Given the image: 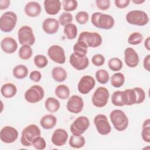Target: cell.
I'll return each mask as SVG.
<instances>
[{"label": "cell", "instance_id": "cell-45", "mask_svg": "<svg viewBox=\"0 0 150 150\" xmlns=\"http://www.w3.org/2000/svg\"><path fill=\"white\" fill-rule=\"evenodd\" d=\"M133 88L135 90V91L136 93V95H137L136 104H139L143 103L146 97V94H145L144 90L142 88L138 87H134Z\"/></svg>", "mask_w": 150, "mask_h": 150}, {"label": "cell", "instance_id": "cell-49", "mask_svg": "<svg viewBox=\"0 0 150 150\" xmlns=\"http://www.w3.org/2000/svg\"><path fill=\"white\" fill-rule=\"evenodd\" d=\"M115 6L120 9H124L127 8L129 3L130 1L129 0H115L114 1Z\"/></svg>", "mask_w": 150, "mask_h": 150}, {"label": "cell", "instance_id": "cell-38", "mask_svg": "<svg viewBox=\"0 0 150 150\" xmlns=\"http://www.w3.org/2000/svg\"><path fill=\"white\" fill-rule=\"evenodd\" d=\"M35 65L39 68L42 69L47 66L48 64V60L47 57L43 54H37L33 58Z\"/></svg>", "mask_w": 150, "mask_h": 150}, {"label": "cell", "instance_id": "cell-42", "mask_svg": "<svg viewBox=\"0 0 150 150\" xmlns=\"http://www.w3.org/2000/svg\"><path fill=\"white\" fill-rule=\"evenodd\" d=\"M32 145L38 150H43L46 147V142L43 137L38 136L33 140Z\"/></svg>", "mask_w": 150, "mask_h": 150}, {"label": "cell", "instance_id": "cell-5", "mask_svg": "<svg viewBox=\"0 0 150 150\" xmlns=\"http://www.w3.org/2000/svg\"><path fill=\"white\" fill-rule=\"evenodd\" d=\"M18 18L15 13L7 11L0 18V29L4 32H10L16 26Z\"/></svg>", "mask_w": 150, "mask_h": 150}, {"label": "cell", "instance_id": "cell-7", "mask_svg": "<svg viewBox=\"0 0 150 150\" xmlns=\"http://www.w3.org/2000/svg\"><path fill=\"white\" fill-rule=\"evenodd\" d=\"M77 40L84 42L88 47L95 48L101 45L103 39L101 36L97 32L84 31L80 34Z\"/></svg>", "mask_w": 150, "mask_h": 150}, {"label": "cell", "instance_id": "cell-32", "mask_svg": "<svg viewBox=\"0 0 150 150\" xmlns=\"http://www.w3.org/2000/svg\"><path fill=\"white\" fill-rule=\"evenodd\" d=\"M110 81L112 86L115 88H120L124 84L125 76L121 73H115L111 77Z\"/></svg>", "mask_w": 150, "mask_h": 150}, {"label": "cell", "instance_id": "cell-21", "mask_svg": "<svg viewBox=\"0 0 150 150\" xmlns=\"http://www.w3.org/2000/svg\"><path fill=\"white\" fill-rule=\"evenodd\" d=\"M45 12L50 15L57 14L61 9V2L59 0H45L44 1Z\"/></svg>", "mask_w": 150, "mask_h": 150}, {"label": "cell", "instance_id": "cell-10", "mask_svg": "<svg viewBox=\"0 0 150 150\" xmlns=\"http://www.w3.org/2000/svg\"><path fill=\"white\" fill-rule=\"evenodd\" d=\"M90 126L89 119L86 116L77 117L70 125V131L73 135H81Z\"/></svg>", "mask_w": 150, "mask_h": 150}, {"label": "cell", "instance_id": "cell-31", "mask_svg": "<svg viewBox=\"0 0 150 150\" xmlns=\"http://www.w3.org/2000/svg\"><path fill=\"white\" fill-rule=\"evenodd\" d=\"M85 138L83 136L81 135L76 136L73 135L70 137L69 141V145L71 147L76 149H79L83 147L85 145Z\"/></svg>", "mask_w": 150, "mask_h": 150}, {"label": "cell", "instance_id": "cell-23", "mask_svg": "<svg viewBox=\"0 0 150 150\" xmlns=\"http://www.w3.org/2000/svg\"><path fill=\"white\" fill-rule=\"evenodd\" d=\"M41 6L39 3L35 1H30L28 2L24 8L25 14L32 18L39 16L41 12Z\"/></svg>", "mask_w": 150, "mask_h": 150}, {"label": "cell", "instance_id": "cell-50", "mask_svg": "<svg viewBox=\"0 0 150 150\" xmlns=\"http://www.w3.org/2000/svg\"><path fill=\"white\" fill-rule=\"evenodd\" d=\"M149 63H150V54H148L146 56L143 61V66L144 68L148 71H149Z\"/></svg>", "mask_w": 150, "mask_h": 150}, {"label": "cell", "instance_id": "cell-51", "mask_svg": "<svg viewBox=\"0 0 150 150\" xmlns=\"http://www.w3.org/2000/svg\"><path fill=\"white\" fill-rule=\"evenodd\" d=\"M9 0H0V9L4 10L7 9L10 5Z\"/></svg>", "mask_w": 150, "mask_h": 150}, {"label": "cell", "instance_id": "cell-28", "mask_svg": "<svg viewBox=\"0 0 150 150\" xmlns=\"http://www.w3.org/2000/svg\"><path fill=\"white\" fill-rule=\"evenodd\" d=\"M45 108L50 112L53 113L57 112L60 107V103L59 101L54 97H48L45 103Z\"/></svg>", "mask_w": 150, "mask_h": 150}, {"label": "cell", "instance_id": "cell-43", "mask_svg": "<svg viewBox=\"0 0 150 150\" xmlns=\"http://www.w3.org/2000/svg\"><path fill=\"white\" fill-rule=\"evenodd\" d=\"M75 19L77 22L79 24L84 25L88 22L89 15L86 11H80L76 15Z\"/></svg>", "mask_w": 150, "mask_h": 150}, {"label": "cell", "instance_id": "cell-35", "mask_svg": "<svg viewBox=\"0 0 150 150\" xmlns=\"http://www.w3.org/2000/svg\"><path fill=\"white\" fill-rule=\"evenodd\" d=\"M33 54V51L31 47L29 45H22L18 52L19 57L22 60L29 59Z\"/></svg>", "mask_w": 150, "mask_h": 150}, {"label": "cell", "instance_id": "cell-22", "mask_svg": "<svg viewBox=\"0 0 150 150\" xmlns=\"http://www.w3.org/2000/svg\"><path fill=\"white\" fill-rule=\"evenodd\" d=\"M111 102L113 105L118 107L127 105L128 97L127 93L124 91H115L111 96Z\"/></svg>", "mask_w": 150, "mask_h": 150}, {"label": "cell", "instance_id": "cell-36", "mask_svg": "<svg viewBox=\"0 0 150 150\" xmlns=\"http://www.w3.org/2000/svg\"><path fill=\"white\" fill-rule=\"evenodd\" d=\"M96 78L98 83L102 84H106L110 80L108 71L104 69H100L96 72Z\"/></svg>", "mask_w": 150, "mask_h": 150}, {"label": "cell", "instance_id": "cell-2", "mask_svg": "<svg viewBox=\"0 0 150 150\" xmlns=\"http://www.w3.org/2000/svg\"><path fill=\"white\" fill-rule=\"evenodd\" d=\"M110 118L114 128L118 131L125 130L128 126V118L121 110H114L110 114Z\"/></svg>", "mask_w": 150, "mask_h": 150}, {"label": "cell", "instance_id": "cell-33", "mask_svg": "<svg viewBox=\"0 0 150 150\" xmlns=\"http://www.w3.org/2000/svg\"><path fill=\"white\" fill-rule=\"evenodd\" d=\"M63 31L66 38L69 40H73L77 37V26L73 23H69L66 25Z\"/></svg>", "mask_w": 150, "mask_h": 150}, {"label": "cell", "instance_id": "cell-11", "mask_svg": "<svg viewBox=\"0 0 150 150\" xmlns=\"http://www.w3.org/2000/svg\"><path fill=\"white\" fill-rule=\"evenodd\" d=\"M94 124L97 132L102 135H107L111 132V127L105 115L100 114L94 118Z\"/></svg>", "mask_w": 150, "mask_h": 150}, {"label": "cell", "instance_id": "cell-52", "mask_svg": "<svg viewBox=\"0 0 150 150\" xmlns=\"http://www.w3.org/2000/svg\"><path fill=\"white\" fill-rule=\"evenodd\" d=\"M144 46L147 50L148 51L150 50V38L149 37H148L145 39L144 42Z\"/></svg>", "mask_w": 150, "mask_h": 150}, {"label": "cell", "instance_id": "cell-25", "mask_svg": "<svg viewBox=\"0 0 150 150\" xmlns=\"http://www.w3.org/2000/svg\"><path fill=\"white\" fill-rule=\"evenodd\" d=\"M1 93L2 96L5 98H12L14 97L17 93L16 86L11 83H5L1 87Z\"/></svg>", "mask_w": 150, "mask_h": 150}, {"label": "cell", "instance_id": "cell-41", "mask_svg": "<svg viewBox=\"0 0 150 150\" xmlns=\"http://www.w3.org/2000/svg\"><path fill=\"white\" fill-rule=\"evenodd\" d=\"M73 20V17L71 13L67 12H63L59 17V22L61 26H65L66 25L71 23Z\"/></svg>", "mask_w": 150, "mask_h": 150}, {"label": "cell", "instance_id": "cell-15", "mask_svg": "<svg viewBox=\"0 0 150 150\" xmlns=\"http://www.w3.org/2000/svg\"><path fill=\"white\" fill-rule=\"evenodd\" d=\"M84 107V101L83 98L77 96L73 95L69 98L66 108L67 110L73 114H79L82 111Z\"/></svg>", "mask_w": 150, "mask_h": 150}, {"label": "cell", "instance_id": "cell-30", "mask_svg": "<svg viewBox=\"0 0 150 150\" xmlns=\"http://www.w3.org/2000/svg\"><path fill=\"white\" fill-rule=\"evenodd\" d=\"M56 96L61 100H66L69 98L70 96V89L64 84L58 85L54 90Z\"/></svg>", "mask_w": 150, "mask_h": 150}, {"label": "cell", "instance_id": "cell-19", "mask_svg": "<svg viewBox=\"0 0 150 150\" xmlns=\"http://www.w3.org/2000/svg\"><path fill=\"white\" fill-rule=\"evenodd\" d=\"M59 22L55 18H48L45 19L42 23V28L47 34L56 33L59 28Z\"/></svg>", "mask_w": 150, "mask_h": 150}, {"label": "cell", "instance_id": "cell-18", "mask_svg": "<svg viewBox=\"0 0 150 150\" xmlns=\"http://www.w3.org/2000/svg\"><path fill=\"white\" fill-rule=\"evenodd\" d=\"M70 63L71 66L77 70H82L86 69L89 64L87 57H80L76 56L73 53L70 56Z\"/></svg>", "mask_w": 150, "mask_h": 150}, {"label": "cell", "instance_id": "cell-6", "mask_svg": "<svg viewBox=\"0 0 150 150\" xmlns=\"http://www.w3.org/2000/svg\"><path fill=\"white\" fill-rule=\"evenodd\" d=\"M110 93L108 89L104 87H99L92 96V103L97 108L104 107L107 105Z\"/></svg>", "mask_w": 150, "mask_h": 150}, {"label": "cell", "instance_id": "cell-3", "mask_svg": "<svg viewBox=\"0 0 150 150\" xmlns=\"http://www.w3.org/2000/svg\"><path fill=\"white\" fill-rule=\"evenodd\" d=\"M40 135L41 131L39 127L35 124H30L22 130L21 142L25 146H30L32 144L33 140Z\"/></svg>", "mask_w": 150, "mask_h": 150}, {"label": "cell", "instance_id": "cell-4", "mask_svg": "<svg viewBox=\"0 0 150 150\" xmlns=\"http://www.w3.org/2000/svg\"><path fill=\"white\" fill-rule=\"evenodd\" d=\"M127 22L133 25L144 26L149 21L147 13L140 10H133L128 12L126 15Z\"/></svg>", "mask_w": 150, "mask_h": 150}, {"label": "cell", "instance_id": "cell-46", "mask_svg": "<svg viewBox=\"0 0 150 150\" xmlns=\"http://www.w3.org/2000/svg\"><path fill=\"white\" fill-rule=\"evenodd\" d=\"M105 59L103 55L101 54H96L91 58V62L95 66H101L105 63Z\"/></svg>", "mask_w": 150, "mask_h": 150}, {"label": "cell", "instance_id": "cell-37", "mask_svg": "<svg viewBox=\"0 0 150 150\" xmlns=\"http://www.w3.org/2000/svg\"><path fill=\"white\" fill-rule=\"evenodd\" d=\"M108 66L112 71H118L122 68L123 64L122 61L119 58L112 57L109 60Z\"/></svg>", "mask_w": 150, "mask_h": 150}, {"label": "cell", "instance_id": "cell-13", "mask_svg": "<svg viewBox=\"0 0 150 150\" xmlns=\"http://www.w3.org/2000/svg\"><path fill=\"white\" fill-rule=\"evenodd\" d=\"M95 85L96 81L94 77L89 75L84 76L78 83V91L82 94H87L93 89Z\"/></svg>", "mask_w": 150, "mask_h": 150}, {"label": "cell", "instance_id": "cell-9", "mask_svg": "<svg viewBox=\"0 0 150 150\" xmlns=\"http://www.w3.org/2000/svg\"><path fill=\"white\" fill-rule=\"evenodd\" d=\"M45 96V91L42 87L34 85L28 89L24 94L25 99L30 103H36L41 101Z\"/></svg>", "mask_w": 150, "mask_h": 150}, {"label": "cell", "instance_id": "cell-47", "mask_svg": "<svg viewBox=\"0 0 150 150\" xmlns=\"http://www.w3.org/2000/svg\"><path fill=\"white\" fill-rule=\"evenodd\" d=\"M96 5L99 9L105 11L110 7L111 2L110 0H96Z\"/></svg>", "mask_w": 150, "mask_h": 150}, {"label": "cell", "instance_id": "cell-14", "mask_svg": "<svg viewBox=\"0 0 150 150\" xmlns=\"http://www.w3.org/2000/svg\"><path fill=\"white\" fill-rule=\"evenodd\" d=\"M18 137V132L16 129L11 126L3 127L0 132L1 141L5 144L14 142Z\"/></svg>", "mask_w": 150, "mask_h": 150}, {"label": "cell", "instance_id": "cell-24", "mask_svg": "<svg viewBox=\"0 0 150 150\" xmlns=\"http://www.w3.org/2000/svg\"><path fill=\"white\" fill-rule=\"evenodd\" d=\"M56 117L51 114L45 115L40 120V125L45 129H50L53 128L56 125Z\"/></svg>", "mask_w": 150, "mask_h": 150}, {"label": "cell", "instance_id": "cell-44", "mask_svg": "<svg viewBox=\"0 0 150 150\" xmlns=\"http://www.w3.org/2000/svg\"><path fill=\"white\" fill-rule=\"evenodd\" d=\"M127 93L128 97L127 105H132L136 104L137 102V95L134 88H129L125 90Z\"/></svg>", "mask_w": 150, "mask_h": 150}, {"label": "cell", "instance_id": "cell-29", "mask_svg": "<svg viewBox=\"0 0 150 150\" xmlns=\"http://www.w3.org/2000/svg\"><path fill=\"white\" fill-rule=\"evenodd\" d=\"M12 73L16 79H23L28 75V69L24 64H19L13 68Z\"/></svg>", "mask_w": 150, "mask_h": 150}, {"label": "cell", "instance_id": "cell-12", "mask_svg": "<svg viewBox=\"0 0 150 150\" xmlns=\"http://www.w3.org/2000/svg\"><path fill=\"white\" fill-rule=\"evenodd\" d=\"M47 55L54 62L64 64L66 62L65 52L63 48L59 45H52L47 50Z\"/></svg>", "mask_w": 150, "mask_h": 150}, {"label": "cell", "instance_id": "cell-53", "mask_svg": "<svg viewBox=\"0 0 150 150\" xmlns=\"http://www.w3.org/2000/svg\"><path fill=\"white\" fill-rule=\"evenodd\" d=\"M145 1V0H132V2L135 4H141L144 3Z\"/></svg>", "mask_w": 150, "mask_h": 150}, {"label": "cell", "instance_id": "cell-1", "mask_svg": "<svg viewBox=\"0 0 150 150\" xmlns=\"http://www.w3.org/2000/svg\"><path fill=\"white\" fill-rule=\"evenodd\" d=\"M91 21L95 27L105 30L112 28L115 23L114 19L112 16L98 12L91 15Z\"/></svg>", "mask_w": 150, "mask_h": 150}, {"label": "cell", "instance_id": "cell-17", "mask_svg": "<svg viewBox=\"0 0 150 150\" xmlns=\"http://www.w3.org/2000/svg\"><path fill=\"white\" fill-rule=\"evenodd\" d=\"M68 137V133L64 129L57 128L54 131L51 139L54 145L62 146L66 143Z\"/></svg>", "mask_w": 150, "mask_h": 150}, {"label": "cell", "instance_id": "cell-20", "mask_svg": "<svg viewBox=\"0 0 150 150\" xmlns=\"http://www.w3.org/2000/svg\"><path fill=\"white\" fill-rule=\"evenodd\" d=\"M2 50L6 53L12 54L15 53L18 49V43L15 39L11 37L4 38L1 42Z\"/></svg>", "mask_w": 150, "mask_h": 150}, {"label": "cell", "instance_id": "cell-39", "mask_svg": "<svg viewBox=\"0 0 150 150\" xmlns=\"http://www.w3.org/2000/svg\"><path fill=\"white\" fill-rule=\"evenodd\" d=\"M62 4L64 11L67 12L74 11L78 6V2L76 0H63Z\"/></svg>", "mask_w": 150, "mask_h": 150}, {"label": "cell", "instance_id": "cell-8", "mask_svg": "<svg viewBox=\"0 0 150 150\" xmlns=\"http://www.w3.org/2000/svg\"><path fill=\"white\" fill-rule=\"evenodd\" d=\"M19 42L22 45L32 46L35 42V38L32 29L27 25L21 27L18 32Z\"/></svg>", "mask_w": 150, "mask_h": 150}, {"label": "cell", "instance_id": "cell-16", "mask_svg": "<svg viewBox=\"0 0 150 150\" xmlns=\"http://www.w3.org/2000/svg\"><path fill=\"white\" fill-rule=\"evenodd\" d=\"M124 60L127 66L131 68L137 67L139 62L137 52L132 47H127L124 50Z\"/></svg>", "mask_w": 150, "mask_h": 150}, {"label": "cell", "instance_id": "cell-27", "mask_svg": "<svg viewBox=\"0 0 150 150\" xmlns=\"http://www.w3.org/2000/svg\"><path fill=\"white\" fill-rule=\"evenodd\" d=\"M87 45L83 41L77 40L73 46V53L80 57H86L88 51Z\"/></svg>", "mask_w": 150, "mask_h": 150}, {"label": "cell", "instance_id": "cell-34", "mask_svg": "<svg viewBox=\"0 0 150 150\" xmlns=\"http://www.w3.org/2000/svg\"><path fill=\"white\" fill-rule=\"evenodd\" d=\"M142 131H141V136L142 139L148 143L150 142V120L148 118L145 120L142 127Z\"/></svg>", "mask_w": 150, "mask_h": 150}, {"label": "cell", "instance_id": "cell-26", "mask_svg": "<svg viewBox=\"0 0 150 150\" xmlns=\"http://www.w3.org/2000/svg\"><path fill=\"white\" fill-rule=\"evenodd\" d=\"M52 76L54 81L57 82H63L67 79V73L64 69L57 66L52 69Z\"/></svg>", "mask_w": 150, "mask_h": 150}, {"label": "cell", "instance_id": "cell-48", "mask_svg": "<svg viewBox=\"0 0 150 150\" xmlns=\"http://www.w3.org/2000/svg\"><path fill=\"white\" fill-rule=\"evenodd\" d=\"M29 79L35 83H38L42 79V74L40 71L38 70H33L32 72H30L29 74Z\"/></svg>", "mask_w": 150, "mask_h": 150}, {"label": "cell", "instance_id": "cell-40", "mask_svg": "<svg viewBox=\"0 0 150 150\" xmlns=\"http://www.w3.org/2000/svg\"><path fill=\"white\" fill-rule=\"evenodd\" d=\"M143 35L139 32H134L131 33L128 38V43L131 45H137L143 40Z\"/></svg>", "mask_w": 150, "mask_h": 150}]
</instances>
